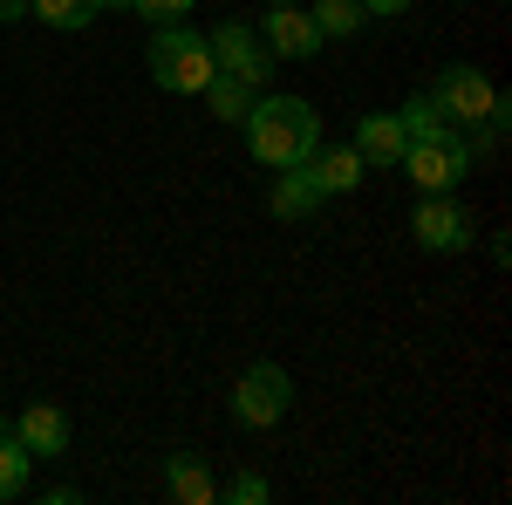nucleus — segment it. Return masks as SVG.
Listing matches in <instances>:
<instances>
[{
    "label": "nucleus",
    "mask_w": 512,
    "mask_h": 505,
    "mask_svg": "<svg viewBox=\"0 0 512 505\" xmlns=\"http://www.w3.org/2000/svg\"><path fill=\"white\" fill-rule=\"evenodd\" d=\"M239 130H246L253 164H267V171L301 164V157L328 137V130H321V110L308 103V96H253V110L239 117Z\"/></svg>",
    "instance_id": "nucleus-1"
},
{
    "label": "nucleus",
    "mask_w": 512,
    "mask_h": 505,
    "mask_svg": "<svg viewBox=\"0 0 512 505\" xmlns=\"http://www.w3.org/2000/svg\"><path fill=\"white\" fill-rule=\"evenodd\" d=\"M144 62H151V82H158L164 96H198L205 82L219 76V62H212L205 35H198V28H178V21H158V28H151Z\"/></svg>",
    "instance_id": "nucleus-2"
},
{
    "label": "nucleus",
    "mask_w": 512,
    "mask_h": 505,
    "mask_svg": "<svg viewBox=\"0 0 512 505\" xmlns=\"http://www.w3.org/2000/svg\"><path fill=\"white\" fill-rule=\"evenodd\" d=\"M431 103L444 110V123H451V130H465V137H472L478 123L506 103V89L485 76L478 62H444V69L431 76Z\"/></svg>",
    "instance_id": "nucleus-3"
},
{
    "label": "nucleus",
    "mask_w": 512,
    "mask_h": 505,
    "mask_svg": "<svg viewBox=\"0 0 512 505\" xmlns=\"http://www.w3.org/2000/svg\"><path fill=\"white\" fill-rule=\"evenodd\" d=\"M410 239L424 253H472L478 219L458 192H417V205H410Z\"/></svg>",
    "instance_id": "nucleus-4"
},
{
    "label": "nucleus",
    "mask_w": 512,
    "mask_h": 505,
    "mask_svg": "<svg viewBox=\"0 0 512 505\" xmlns=\"http://www.w3.org/2000/svg\"><path fill=\"white\" fill-rule=\"evenodd\" d=\"M287 410H294V376L280 362H253L233 383V424L239 430H274V424H287Z\"/></svg>",
    "instance_id": "nucleus-5"
},
{
    "label": "nucleus",
    "mask_w": 512,
    "mask_h": 505,
    "mask_svg": "<svg viewBox=\"0 0 512 505\" xmlns=\"http://www.w3.org/2000/svg\"><path fill=\"white\" fill-rule=\"evenodd\" d=\"M472 144L465 137H431V144H403L396 157V171L417 185V192H458L465 178H472Z\"/></svg>",
    "instance_id": "nucleus-6"
},
{
    "label": "nucleus",
    "mask_w": 512,
    "mask_h": 505,
    "mask_svg": "<svg viewBox=\"0 0 512 505\" xmlns=\"http://www.w3.org/2000/svg\"><path fill=\"white\" fill-rule=\"evenodd\" d=\"M205 48H212L219 76H239V82H253V89H267V76H274V48L260 41L253 21H219L205 35Z\"/></svg>",
    "instance_id": "nucleus-7"
},
{
    "label": "nucleus",
    "mask_w": 512,
    "mask_h": 505,
    "mask_svg": "<svg viewBox=\"0 0 512 505\" xmlns=\"http://www.w3.org/2000/svg\"><path fill=\"white\" fill-rule=\"evenodd\" d=\"M260 41L274 48V62H315L321 48V28H315V14L301 7V0H280V7H267V21H260Z\"/></svg>",
    "instance_id": "nucleus-8"
},
{
    "label": "nucleus",
    "mask_w": 512,
    "mask_h": 505,
    "mask_svg": "<svg viewBox=\"0 0 512 505\" xmlns=\"http://www.w3.org/2000/svg\"><path fill=\"white\" fill-rule=\"evenodd\" d=\"M14 437L35 451V465H41V458H62V451H69L76 424H69V410H62V403H28V410L14 417Z\"/></svg>",
    "instance_id": "nucleus-9"
},
{
    "label": "nucleus",
    "mask_w": 512,
    "mask_h": 505,
    "mask_svg": "<svg viewBox=\"0 0 512 505\" xmlns=\"http://www.w3.org/2000/svg\"><path fill=\"white\" fill-rule=\"evenodd\" d=\"M355 157L369 164V171H396V157H403V123H396V110H369V117H355Z\"/></svg>",
    "instance_id": "nucleus-10"
},
{
    "label": "nucleus",
    "mask_w": 512,
    "mask_h": 505,
    "mask_svg": "<svg viewBox=\"0 0 512 505\" xmlns=\"http://www.w3.org/2000/svg\"><path fill=\"white\" fill-rule=\"evenodd\" d=\"M362 157H355V144H328L321 137L315 151H308V178L321 185V198H349V192H362Z\"/></svg>",
    "instance_id": "nucleus-11"
},
{
    "label": "nucleus",
    "mask_w": 512,
    "mask_h": 505,
    "mask_svg": "<svg viewBox=\"0 0 512 505\" xmlns=\"http://www.w3.org/2000/svg\"><path fill=\"white\" fill-rule=\"evenodd\" d=\"M321 205H328V198H321V185L308 178V157H301V164H287V171H280V185L267 192V212H274L280 226H301V219H315Z\"/></svg>",
    "instance_id": "nucleus-12"
},
{
    "label": "nucleus",
    "mask_w": 512,
    "mask_h": 505,
    "mask_svg": "<svg viewBox=\"0 0 512 505\" xmlns=\"http://www.w3.org/2000/svg\"><path fill=\"white\" fill-rule=\"evenodd\" d=\"M164 492L178 505H212L219 499V478H212V465H205L198 451H171V458H164Z\"/></svg>",
    "instance_id": "nucleus-13"
},
{
    "label": "nucleus",
    "mask_w": 512,
    "mask_h": 505,
    "mask_svg": "<svg viewBox=\"0 0 512 505\" xmlns=\"http://www.w3.org/2000/svg\"><path fill=\"white\" fill-rule=\"evenodd\" d=\"M396 123H403V137H410V144H431V137H465V130H451V123H444V110L431 103V89H410V96H403V110H396Z\"/></svg>",
    "instance_id": "nucleus-14"
},
{
    "label": "nucleus",
    "mask_w": 512,
    "mask_h": 505,
    "mask_svg": "<svg viewBox=\"0 0 512 505\" xmlns=\"http://www.w3.org/2000/svg\"><path fill=\"white\" fill-rule=\"evenodd\" d=\"M28 478H35V451L14 437V424H0V505L21 499V492H28Z\"/></svg>",
    "instance_id": "nucleus-15"
},
{
    "label": "nucleus",
    "mask_w": 512,
    "mask_h": 505,
    "mask_svg": "<svg viewBox=\"0 0 512 505\" xmlns=\"http://www.w3.org/2000/svg\"><path fill=\"white\" fill-rule=\"evenodd\" d=\"M103 7H110V0H28V14H35L41 28H55V35H82Z\"/></svg>",
    "instance_id": "nucleus-16"
},
{
    "label": "nucleus",
    "mask_w": 512,
    "mask_h": 505,
    "mask_svg": "<svg viewBox=\"0 0 512 505\" xmlns=\"http://www.w3.org/2000/svg\"><path fill=\"white\" fill-rule=\"evenodd\" d=\"M308 14H315L321 41H349V35H362V28H369V7H362V0H315Z\"/></svg>",
    "instance_id": "nucleus-17"
},
{
    "label": "nucleus",
    "mask_w": 512,
    "mask_h": 505,
    "mask_svg": "<svg viewBox=\"0 0 512 505\" xmlns=\"http://www.w3.org/2000/svg\"><path fill=\"white\" fill-rule=\"evenodd\" d=\"M198 96H205V110H212L219 123H239L246 110H253V96H260V89H253V82H239V76H212Z\"/></svg>",
    "instance_id": "nucleus-18"
},
{
    "label": "nucleus",
    "mask_w": 512,
    "mask_h": 505,
    "mask_svg": "<svg viewBox=\"0 0 512 505\" xmlns=\"http://www.w3.org/2000/svg\"><path fill=\"white\" fill-rule=\"evenodd\" d=\"M219 499H226V505H267V499H274V485H267V478H260L253 465H246V471H233V478L219 485Z\"/></svg>",
    "instance_id": "nucleus-19"
},
{
    "label": "nucleus",
    "mask_w": 512,
    "mask_h": 505,
    "mask_svg": "<svg viewBox=\"0 0 512 505\" xmlns=\"http://www.w3.org/2000/svg\"><path fill=\"white\" fill-rule=\"evenodd\" d=\"M110 7H130V14H144V21H185L198 0H110Z\"/></svg>",
    "instance_id": "nucleus-20"
},
{
    "label": "nucleus",
    "mask_w": 512,
    "mask_h": 505,
    "mask_svg": "<svg viewBox=\"0 0 512 505\" xmlns=\"http://www.w3.org/2000/svg\"><path fill=\"white\" fill-rule=\"evenodd\" d=\"M369 7V21H396V14H410V0H362Z\"/></svg>",
    "instance_id": "nucleus-21"
},
{
    "label": "nucleus",
    "mask_w": 512,
    "mask_h": 505,
    "mask_svg": "<svg viewBox=\"0 0 512 505\" xmlns=\"http://www.w3.org/2000/svg\"><path fill=\"white\" fill-rule=\"evenodd\" d=\"M28 14V0H0V21H21Z\"/></svg>",
    "instance_id": "nucleus-22"
},
{
    "label": "nucleus",
    "mask_w": 512,
    "mask_h": 505,
    "mask_svg": "<svg viewBox=\"0 0 512 505\" xmlns=\"http://www.w3.org/2000/svg\"><path fill=\"white\" fill-rule=\"evenodd\" d=\"M267 7H280V0H267Z\"/></svg>",
    "instance_id": "nucleus-23"
}]
</instances>
